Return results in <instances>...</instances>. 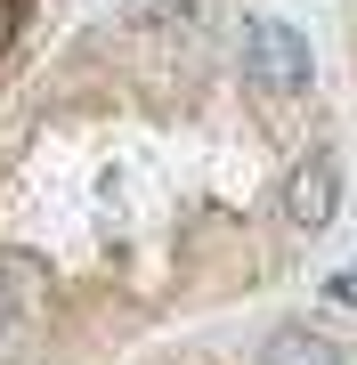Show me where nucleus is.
<instances>
[{
    "label": "nucleus",
    "mask_w": 357,
    "mask_h": 365,
    "mask_svg": "<svg viewBox=\"0 0 357 365\" xmlns=\"http://www.w3.org/2000/svg\"><path fill=\"white\" fill-rule=\"evenodd\" d=\"M244 73H252V90H268V98H301L309 81H317V49H309V33L292 25V16H252L244 25Z\"/></svg>",
    "instance_id": "obj_1"
},
{
    "label": "nucleus",
    "mask_w": 357,
    "mask_h": 365,
    "mask_svg": "<svg viewBox=\"0 0 357 365\" xmlns=\"http://www.w3.org/2000/svg\"><path fill=\"white\" fill-rule=\"evenodd\" d=\"M284 220L301 227V235H325L333 227V211H341V170H333V155H301L284 170Z\"/></svg>",
    "instance_id": "obj_2"
},
{
    "label": "nucleus",
    "mask_w": 357,
    "mask_h": 365,
    "mask_svg": "<svg viewBox=\"0 0 357 365\" xmlns=\"http://www.w3.org/2000/svg\"><path fill=\"white\" fill-rule=\"evenodd\" d=\"M260 365H349V357H341V341H325L309 325H276L268 349H260Z\"/></svg>",
    "instance_id": "obj_3"
},
{
    "label": "nucleus",
    "mask_w": 357,
    "mask_h": 365,
    "mask_svg": "<svg viewBox=\"0 0 357 365\" xmlns=\"http://www.w3.org/2000/svg\"><path fill=\"white\" fill-rule=\"evenodd\" d=\"M33 309V260H16V252H0V341H16Z\"/></svg>",
    "instance_id": "obj_4"
},
{
    "label": "nucleus",
    "mask_w": 357,
    "mask_h": 365,
    "mask_svg": "<svg viewBox=\"0 0 357 365\" xmlns=\"http://www.w3.org/2000/svg\"><path fill=\"white\" fill-rule=\"evenodd\" d=\"M325 300H333V309H357V268H333L325 276Z\"/></svg>",
    "instance_id": "obj_5"
},
{
    "label": "nucleus",
    "mask_w": 357,
    "mask_h": 365,
    "mask_svg": "<svg viewBox=\"0 0 357 365\" xmlns=\"http://www.w3.org/2000/svg\"><path fill=\"white\" fill-rule=\"evenodd\" d=\"M16 25H25V0H0V49L16 41Z\"/></svg>",
    "instance_id": "obj_6"
}]
</instances>
